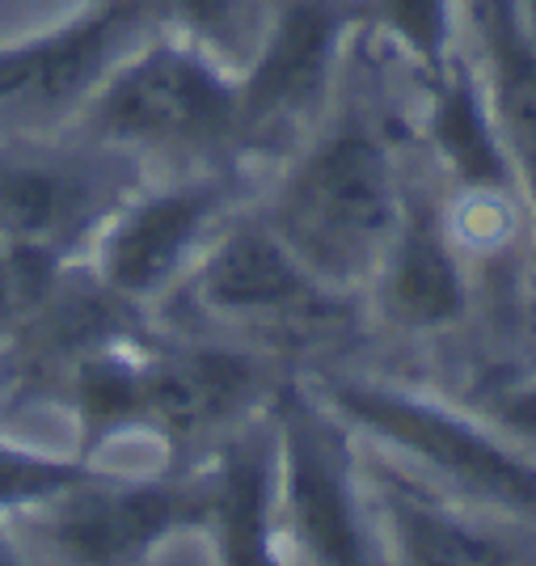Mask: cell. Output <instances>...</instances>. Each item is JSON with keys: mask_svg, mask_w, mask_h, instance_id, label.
Returning <instances> with one entry per match:
<instances>
[{"mask_svg": "<svg viewBox=\"0 0 536 566\" xmlns=\"http://www.w3.org/2000/svg\"><path fill=\"white\" fill-rule=\"evenodd\" d=\"M406 72L359 34L326 115L304 132L301 157L283 178L271 229L322 280L368 275L401 220L397 127L406 123Z\"/></svg>", "mask_w": 536, "mask_h": 566, "instance_id": "obj_1", "label": "cell"}, {"mask_svg": "<svg viewBox=\"0 0 536 566\" xmlns=\"http://www.w3.org/2000/svg\"><path fill=\"white\" fill-rule=\"evenodd\" d=\"M123 153H237L241 69L178 30H153L69 123Z\"/></svg>", "mask_w": 536, "mask_h": 566, "instance_id": "obj_2", "label": "cell"}, {"mask_svg": "<svg viewBox=\"0 0 536 566\" xmlns=\"http://www.w3.org/2000/svg\"><path fill=\"white\" fill-rule=\"evenodd\" d=\"M161 30L153 0H94L69 22L0 43V136L69 127L144 34Z\"/></svg>", "mask_w": 536, "mask_h": 566, "instance_id": "obj_3", "label": "cell"}, {"mask_svg": "<svg viewBox=\"0 0 536 566\" xmlns=\"http://www.w3.org/2000/svg\"><path fill=\"white\" fill-rule=\"evenodd\" d=\"M123 157L72 127L0 136V237L55 259L111 203Z\"/></svg>", "mask_w": 536, "mask_h": 566, "instance_id": "obj_4", "label": "cell"}, {"mask_svg": "<svg viewBox=\"0 0 536 566\" xmlns=\"http://www.w3.org/2000/svg\"><path fill=\"white\" fill-rule=\"evenodd\" d=\"M304 266L271 224H241L220 241L199 275V296L220 313H317Z\"/></svg>", "mask_w": 536, "mask_h": 566, "instance_id": "obj_5", "label": "cell"}, {"mask_svg": "<svg viewBox=\"0 0 536 566\" xmlns=\"http://www.w3.org/2000/svg\"><path fill=\"white\" fill-rule=\"evenodd\" d=\"M343 406L350 415L368 419L372 427L389 431L397 440L422 449L431 461H440L443 470H452L456 478H465L473 486H482L490 495H503L512 503H536V478L528 470H519L515 461H507L498 449H490L486 440H477L465 427L448 423L431 410H419L410 401L380 398V394H359L347 389Z\"/></svg>", "mask_w": 536, "mask_h": 566, "instance_id": "obj_6", "label": "cell"}, {"mask_svg": "<svg viewBox=\"0 0 536 566\" xmlns=\"http://www.w3.org/2000/svg\"><path fill=\"white\" fill-rule=\"evenodd\" d=\"M220 187L195 182L153 195L123 216L106 250V280L123 292H148L178 266L187 245L199 237L203 220L216 212Z\"/></svg>", "mask_w": 536, "mask_h": 566, "instance_id": "obj_7", "label": "cell"}, {"mask_svg": "<svg viewBox=\"0 0 536 566\" xmlns=\"http://www.w3.org/2000/svg\"><path fill=\"white\" fill-rule=\"evenodd\" d=\"M364 39L389 51L410 81L440 76L465 48L461 0H350Z\"/></svg>", "mask_w": 536, "mask_h": 566, "instance_id": "obj_8", "label": "cell"}, {"mask_svg": "<svg viewBox=\"0 0 536 566\" xmlns=\"http://www.w3.org/2000/svg\"><path fill=\"white\" fill-rule=\"evenodd\" d=\"M393 275H389V305L406 322H448L461 308V280L456 262L443 245V233L427 208L410 203L393 229Z\"/></svg>", "mask_w": 536, "mask_h": 566, "instance_id": "obj_9", "label": "cell"}, {"mask_svg": "<svg viewBox=\"0 0 536 566\" xmlns=\"http://www.w3.org/2000/svg\"><path fill=\"white\" fill-rule=\"evenodd\" d=\"M292 503L301 512V524L313 549L326 566H364V545L350 524L347 499L338 478L329 473L322 452L304 436H292Z\"/></svg>", "mask_w": 536, "mask_h": 566, "instance_id": "obj_10", "label": "cell"}, {"mask_svg": "<svg viewBox=\"0 0 536 566\" xmlns=\"http://www.w3.org/2000/svg\"><path fill=\"white\" fill-rule=\"evenodd\" d=\"M174 516H178V503L161 491L106 499L94 512L72 520L64 528V542L85 563H115L123 554L140 549L144 542H153L165 524H174Z\"/></svg>", "mask_w": 536, "mask_h": 566, "instance_id": "obj_11", "label": "cell"}, {"mask_svg": "<svg viewBox=\"0 0 536 566\" xmlns=\"http://www.w3.org/2000/svg\"><path fill=\"white\" fill-rule=\"evenodd\" d=\"M245 380H250V368L233 355H190L161 368V377L148 385V401L169 423L195 427L224 415L245 389Z\"/></svg>", "mask_w": 536, "mask_h": 566, "instance_id": "obj_12", "label": "cell"}, {"mask_svg": "<svg viewBox=\"0 0 536 566\" xmlns=\"http://www.w3.org/2000/svg\"><path fill=\"white\" fill-rule=\"evenodd\" d=\"M165 30H178L216 51L233 69H245L262 25V0H153Z\"/></svg>", "mask_w": 536, "mask_h": 566, "instance_id": "obj_13", "label": "cell"}, {"mask_svg": "<svg viewBox=\"0 0 536 566\" xmlns=\"http://www.w3.org/2000/svg\"><path fill=\"white\" fill-rule=\"evenodd\" d=\"M220 512H224V549L233 566H266L262 549V473L254 461H237L224 491H220Z\"/></svg>", "mask_w": 536, "mask_h": 566, "instance_id": "obj_14", "label": "cell"}, {"mask_svg": "<svg viewBox=\"0 0 536 566\" xmlns=\"http://www.w3.org/2000/svg\"><path fill=\"white\" fill-rule=\"evenodd\" d=\"M406 542L414 566H503L498 545L427 512H406Z\"/></svg>", "mask_w": 536, "mask_h": 566, "instance_id": "obj_15", "label": "cell"}, {"mask_svg": "<svg viewBox=\"0 0 536 566\" xmlns=\"http://www.w3.org/2000/svg\"><path fill=\"white\" fill-rule=\"evenodd\" d=\"M76 473L60 470V465H43V461H30V457H13V452L0 449V499H22V495H43L72 482Z\"/></svg>", "mask_w": 536, "mask_h": 566, "instance_id": "obj_16", "label": "cell"}, {"mask_svg": "<svg viewBox=\"0 0 536 566\" xmlns=\"http://www.w3.org/2000/svg\"><path fill=\"white\" fill-rule=\"evenodd\" d=\"M90 406H94V410H102V415L132 406V380L111 377V373H97V377L90 380Z\"/></svg>", "mask_w": 536, "mask_h": 566, "instance_id": "obj_17", "label": "cell"}, {"mask_svg": "<svg viewBox=\"0 0 536 566\" xmlns=\"http://www.w3.org/2000/svg\"><path fill=\"white\" fill-rule=\"evenodd\" d=\"M507 415H512V419H519V423L536 427V394H533V398L512 401V406H507Z\"/></svg>", "mask_w": 536, "mask_h": 566, "instance_id": "obj_18", "label": "cell"}, {"mask_svg": "<svg viewBox=\"0 0 536 566\" xmlns=\"http://www.w3.org/2000/svg\"><path fill=\"white\" fill-rule=\"evenodd\" d=\"M0 566H9V563H4V554H0Z\"/></svg>", "mask_w": 536, "mask_h": 566, "instance_id": "obj_19", "label": "cell"}]
</instances>
